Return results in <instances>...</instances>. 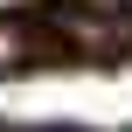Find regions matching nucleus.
Returning <instances> with one entry per match:
<instances>
[{
    "mask_svg": "<svg viewBox=\"0 0 132 132\" xmlns=\"http://www.w3.org/2000/svg\"><path fill=\"white\" fill-rule=\"evenodd\" d=\"M21 63H35V28L0 21V70H21Z\"/></svg>",
    "mask_w": 132,
    "mask_h": 132,
    "instance_id": "1",
    "label": "nucleus"
}]
</instances>
